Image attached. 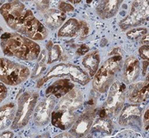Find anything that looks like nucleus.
<instances>
[{
  "label": "nucleus",
  "mask_w": 149,
  "mask_h": 138,
  "mask_svg": "<svg viewBox=\"0 0 149 138\" xmlns=\"http://www.w3.org/2000/svg\"><path fill=\"white\" fill-rule=\"evenodd\" d=\"M30 71L26 66L0 58V81L4 85L15 86L26 81Z\"/></svg>",
  "instance_id": "nucleus-4"
},
{
  "label": "nucleus",
  "mask_w": 149,
  "mask_h": 138,
  "mask_svg": "<svg viewBox=\"0 0 149 138\" xmlns=\"http://www.w3.org/2000/svg\"><path fill=\"white\" fill-rule=\"evenodd\" d=\"M148 29L145 28H136L128 31L127 32V37L131 40H137L145 36V35L148 34Z\"/></svg>",
  "instance_id": "nucleus-25"
},
{
  "label": "nucleus",
  "mask_w": 149,
  "mask_h": 138,
  "mask_svg": "<svg viewBox=\"0 0 149 138\" xmlns=\"http://www.w3.org/2000/svg\"><path fill=\"white\" fill-rule=\"evenodd\" d=\"M83 95L79 89H72L62 97L55 109L68 112H77L83 105Z\"/></svg>",
  "instance_id": "nucleus-11"
},
{
  "label": "nucleus",
  "mask_w": 149,
  "mask_h": 138,
  "mask_svg": "<svg viewBox=\"0 0 149 138\" xmlns=\"http://www.w3.org/2000/svg\"><path fill=\"white\" fill-rule=\"evenodd\" d=\"M25 12L26 7L23 3L19 1L7 2L0 8V13L6 21L7 25L15 31L17 30Z\"/></svg>",
  "instance_id": "nucleus-9"
},
{
  "label": "nucleus",
  "mask_w": 149,
  "mask_h": 138,
  "mask_svg": "<svg viewBox=\"0 0 149 138\" xmlns=\"http://www.w3.org/2000/svg\"><path fill=\"white\" fill-rule=\"evenodd\" d=\"M141 118V108L139 105L131 104L126 106L121 110L119 116L120 125L124 127L140 128Z\"/></svg>",
  "instance_id": "nucleus-12"
},
{
  "label": "nucleus",
  "mask_w": 149,
  "mask_h": 138,
  "mask_svg": "<svg viewBox=\"0 0 149 138\" xmlns=\"http://www.w3.org/2000/svg\"><path fill=\"white\" fill-rule=\"evenodd\" d=\"M3 1H0V6H2V5H3Z\"/></svg>",
  "instance_id": "nucleus-39"
},
{
  "label": "nucleus",
  "mask_w": 149,
  "mask_h": 138,
  "mask_svg": "<svg viewBox=\"0 0 149 138\" xmlns=\"http://www.w3.org/2000/svg\"><path fill=\"white\" fill-rule=\"evenodd\" d=\"M144 126H145V130L148 128V108L146 110L145 113V116H144Z\"/></svg>",
  "instance_id": "nucleus-34"
},
{
  "label": "nucleus",
  "mask_w": 149,
  "mask_h": 138,
  "mask_svg": "<svg viewBox=\"0 0 149 138\" xmlns=\"http://www.w3.org/2000/svg\"><path fill=\"white\" fill-rule=\"evenodd\" d=\"M89 51V48L86 45H81L79 46V48L77 50V54L79 55H84Z\"/></svg>",
  "instance_id": "nucleus-32"
},
{
  "label": "nucleus",
  "mask_w": 149,
  "mask_h": 138,
  "mask_svg": "<svg viewBox=\"0 0 149 138\" xmlns=\"http://www.w3.org/2000/svg\"><path fill=\"white\" fill-rule=\"evenodd\" d=\"M0 46L5 55L23 61H33L40 54V47L29 38L18 33L6 32L0 38Z\"/></svg>",
  "instance_id": "nucleus-1"
},
{
  "label": "nucleus",
  "mask_w": 149,
  "mask_h": 138,
  "mask_svg": "<svg viewBox=\"0 0 149 138\" xmlns=\"http://www.w3.org/2000/svg\"><path fill=\"white\" fill-rule=\"evenodd\" d=\"M48 51V64H52L62 58V49L59 45H55L52 41H49L46 45Z\"/></svg>",
  "instance_id": "nucleus-23"
},
{
  "label": "nucleus",
  "mask_w": 149,
  "mask_h": 138,
  "mask_svg": "<svg viewBox=\"0 0 149 138\" xmlns=\"http://www.w3.org/2000/svg\"><path fill=\"white\" fill-rule=\"evenodd\" d=\"M38 94L32 92H24L18 101V110L12 123L13 129L23 128L29 123L38 100Z\"/></svg>",
  "instance_id": "nucleus-5"
},
{
  "label": "nucleus",
  "mask_w": 149,
  "mask_h": 138,
  "mask_svg": "<svg viewBox=\"0 0 149 138\" xmlns=\"http://www.w3.org/2000/svg\"><path fill=\"white\" fill-rule=\"evenodd\" d=\"M122 65L121 55H115L105 61L97 71L92 81V87L98 93H104L109 89Z\"/></svg>",
  "instance_id": "nucleus-2"
},
{
  "label": "nucleus",
  "mask_w": 149,
  "mask_h": 138,
  "mask_svg": "<svg viewBox=\"0 0 149 138\" xmlns=\"http://www.w3.org/2000/svg\"><path fill=\"white\" fill-rule=\"evenodd\" d=\"M89 32V28L88 26L87 23L84 21H79V28L78 35H79L80 39H84L88 36Z\"/></svg>",
  "instance_id": "nucleus-27"
},
{
  "label": "nucleus",
  "mask_w": 149,
  "mask_h": 138,
  "mask_svg": "<svg viewBox=\"0 0 149 138\" xmlns=\"http://www.w3.org/2000/svg\"><path fill=\"white\" fill-rule=\"evenodd\" d=\"M62 76H68L72 81L81 85H87L90 81V77L80 67L69 63H60L52 67L49 72L38 81L37 87H41L45 83L53 78Z\"/></svg>",
  "instance_id": "nucleus-3"
},
{
  "label": "nucleus",
  "mask_w": 149,
  "mask_h": 138,
  "mask_svg": "<svg viewBox=\"0 0 149 138\" xmlns=\"http://www.w3.org/2000/svg\"><path fill=\"white\" fill-rule=\"evenodd\" d=\"M49 1H38V2H36V7L38 8V10L42 11L43 13H45L49 9Z\"/></svg>",
  "instance_id": "nucleus-30"
},
{
  "label": "nucleus",
  "mask_w": 149,
  "mask_h": 138,
  "mask_svg": "<svg viewBox=\"0 0 149 138\" xmlns=\"http://www.w3.org/2000/svg\"><path fill=\"white\" fill-rule=\"evenodd\" d=\"M74 88V84L69 79H60L52 84L46 89V94L55 98H62Z\"/></svg>",
  "instance_id": "nucleus-17"
},
{
  "label": "nucleus",
  "mask_w": 149,
  "mask_h": 138,
  "mask_svg": "<svg viewBox=\"0 0 149 138\" xmlns=\"http://www.w3.org/2000/svg\"><path fill=\"white\" fill-rule=\"evenodd\" d=\"M121 3V0L102 1L96 7V12L102 19H109L117 14Z\"/></svg>",
  "instance_id": "nucleus-16"
},
{
  "label": "nucleus",
  "mask_w": 149,
  "mask_h": 138,
  "mask_svg": "<svg viewBox=\"0 0 149 138\" xmlns=\"http://www.w3.org/2000/svg\"><path fill=\"white\" fill-rule=\"evenodd\" d=\"M95 117V110L92 106L78 117L70 130V134L74 137L81 138L87 135L93 124Z\"/></svg>",
  "instance_id": "nucleus-10"
},
{
  "label": "nucleus",
  "mask_w": 149,
  "mask_h": 138,
  "mask_svg": "<svg viewBox=\"0 0 149 138\" xmlns=\"http://www.w3.org/2000/svg\"><path fill=\"white\" fill-rule=\"evenodd\" d=\"M148 38H149L148 34L145 35V36L142 37L141 40V42L142 43L143 45H148Z\"/></svg>",
  "instance_id": "nucleus-37"
},
{
  "label": "nucleus",
  "mask_w": 149,
  "mask_h": 138,
  "mask_svg": "<svg viewBox=\"0 0 149 138\" xmlns=\"http://www.w3.org/2000/svg\"><path fill=\"white\" fill-rule=\"evenodd\" d=\"M2 28L1 27H0V32H2Z\"/></svg>",
  "instance_id": "nucleus-40"
},
{
  "label": "nucleus",
  "mask_w": 149,
  "mask_h": 138,
  "mask_svg": "<svg viewBox=\"0 0 149 138\" xmlns=\"http://www.w3.org/2000/svg\"><path fill=\"white\" fill-rule=\"evenodd\" d=\"M126 91L125 85L120 81H116L111 85L109 95L103 106L108 117H115L121 111L125 101Z\"/></svg>",
  "instance_id": "nucleus-7"
},
{
  "label": "nucleus",
  "mask_w": 149,
  "mask_h": 138,
  "mask_svg": "<svg viewBox=\"0 0 149 138\" xmlns=\"http://www.w3.org/2000/svg\"><path fill=\"white\" fill-rule=\"evenodd\" d=\"M44 14L46 26L52 30L59 28L66 19L65 14L58 9H48Z\"/></svg>",
  "instance_id": "nucleus-18"
},
{
  "label": "nucleus",
  "mask_w": 149,
  "mask_h": 138,
  "mask_svg": "<svg viewBox=\"0 0 149 138\" xmlns=\"http://www.w3.org/2000/svg\"><path fill=\"white\" fill-rule=\"evenodd\" d=\"M148 19V2L134 1L132 2L130 13L122 19L119 26L122 30L136 27Z\"/></svg>",
  "instance_id": "nucleus-8"
},
{
  "label": "nucleus",
  "mask_w": 149,
  "mask_h": 138,
  "mask_svg": "<svg viewBox=\"0 0 149 138\" xmlns=\"http://www.w3.org/2000/svg\"><path fill=\"white\" fill-rule=\"evenodd\" d=\"M110 138H141L139 134L134 133L131 130H123L118 134H115L114 136Z\"/></svg>",
  "instance_id": "nucleus-26"
},
{
  "label": "nucleus",
  "mask_w": 149,
  "mask_h": 138,
  "mask_svg": "<svg viewBox=\"0 0 149 138\" xmlns=\"http://www.w3.org/2000/svg\"><path fill=\"white\" fill-rule=\"evenodd\" d=\"M100 64V55L98 51H94L89 52L84 57L82 60V64L84 65L90 77H94L98 71V66Z\"/></svg>",
  "instance_id": "nucleus-20"
},
{
  "label": "nucleus",
  "mask_w": 149,
  "mask_h": 138,
  "mask_svg": "<svg viewBox=\"0 0 149 138\" xmlns=\"http://www.w3.org/2000/svg\"><path fill=\"white\" fill-rule=\"evenodd\" d=\"M58 10L65 14V12L74 11V7L71 4L67 3L65 2H59V4H58Z\"/></svg>",
  "instance_id": "nucleus-28"
},
{
  "label": "nucleus",
  "mask_w": 149,
  "mask_h": 138,
  "mask_svg": "<svg viewBox=\"0 0 149 138\" xmlns=\"http://www.w3.org/2000/svg\"><path fill=\"white\" fill-rule=\"evenodd\" d=\"M13 133L11 131H6L3 132L1 135H0V138H13Z\"/></svg>",
  "instance_id": "nucleus-35"
},
{
  "label": "nucleus",
  "mask_w": 149,
  "mask_h": 138,
  "mask_svg": "<svg viewBox=\"0 0 149 138\" xmlns=\"http://www.w3.org/2000/svg\"><path fill=\"white\" fill-rule=\"evenodd\" d=\"M92 127L91 128L93 132H102L107 134H110L111 131V121L110 117H99L93 122Z\"/></svg>",
  "instance_id": "nucleus-22"
},
{
  "label": "nucleus",
  "mask_w": 149,
  "mask_h": 138,
  "mask_svg": "<svg viewBox=\"0 0 149 138\" xmlns=\"http://www.w3.org/2000/svg\"><path fill=\"white\" fill-rule=\"evenodd\" d=\"M148 68V60H145V62H143V71H142L143 75H145V74H146Z\"/></svg>",
  "instance_id": "nucleus-36"
},
{
  "label": "nucleus",
  "mask_w": 149,
  "mask_h": 138,
  "mask_svg": "<svg viewBox=\"0 0 149 138\" xmlns=\"http://www.w3.org/2000/svg\"><path fill=\"white\" fill-rule=\"evenodd\" d=\"M79 21L75 19H70L62 26L58 32V37H72L76 36L79 32Z\"/></svg>",
  "instance_id": "nucleus-21"
},
{
  "label": "nucleus",
  "mask_w": 149,
  "mask_h": 138,
  "mask_svg": "<svg viewBox=\"0 0 149 138\" xmlns=\"http://www.w3.org/2000/svg\"><path fill=\"white\" fill-rule=\"evenodd\" d=\"M126 94L129 101L134 104L145 101L148 98V81L132 84Z\"/></svg>",
  "instance_id": "nucleus-14"
},
{
  "label": "nucleus",
  "mask_w": 149,
  "mask_h": 138,
  "mask_svg": "<svg viewBox=\"0 0 149 138\" xmlns=\"http://www.w3.org/2000/svg\"><path fill=\"white\" fill-rule=\"evenodd\" d=\"M56 105V99L53 96H49L43 99L36 107L34 112V120L38 126L46 124L51 117Z\"/></svg>",
  "instance_id": "nucleus-13"
},
{
  "label": "nucleus",
  "mask_w": 149,
  "mask_h": 138,
  "mask_svg": "<svg viewBox=\"0 0 149 138\" xmlns=\"http://www.w3.org/2000/svg\"><path fill=\"white\" fill-rule=\"evenodd\" d=\"M7 96V87L3 83L0 82V103L3 101Z\"/></svg>",
  "instance_id": "nucleus-31"
},
{
  "label": "nucleus",
  "mask_w": 149,
  "mask_h": 138,
  "mask_svg": "<svg viewBox=\"0 0 149 138\" xmlns=\"http://www.w3.org/2000/svg\"><path fill=\"white\" fill-rule=\"evenodd\" d=\"M81 138H92V134H87V135H85V137H83Z\"/></svg>",
  "instance_id": "nucleus-38"
},
{
  "label": "nucleus",
  "mask_w": 149,
  "mask_h": 138,
  "mask_svg": "<svg viewBox=\"0 0 149 138\" xmlns=\"http://www.w3.org/2000/svg\"><path fill=\"white\" fill-rule=\"evenodd\" d=\"M54 138H75L72 134H71L70 133H68V132H64V133H62V134H58L57 136H56Z\"/></svg>",
  "instance_id": "nucleus-33"
},
{
  "label": "nucleus",
  "mask_w": 149,
  "mask_h": 138,
  "mask_svg": "<svg viewBox=\"0 0 149 138\" xmlns=\"http://www.w3.org/2000/svg\"><path fill=\"white\" fill-rule=\"evenodd\" d=\"M16 32L31 40H44L48 36L46 28L41 23L31 10H26Z\"/></svg>",
  "instance_id": "nucleus-6"
},
{
  "label": "nucleus",
  "mask_w": 149,
  "mask_h": 138,
  "mask_svg": "<svg viewBox=\"0 0 149 138\" xmlns=\"http://www.w3.org/2000/svg\"><path fill=\"white\" fill-rule=\"evenodd\" d=\"M15 115V106L9 103L0 107V130L7 128L13 121Z\"/></svg>",
  "instance_id": "nucleus-19"
},
{
  "label": "nucleus",
  "mask_w": 149,
  "mask_h": 138,
  "mask_svg": "<svg viewBox=\"0 0 149 138\" xmlns=\"http://www.w3.org/2000/svg\"><path fill=\"white\" fill-rule=\"evenodd\" d=\"M140 63L134 56L125 60L123 66V80L126 84H132L136 81L140 74Z\"/></svg>",
  "instance_id": "nucleus-15"
},
{
  "label": "nucleus",
  "mask_w": 149,
  "mask_h": 138,
  "mask_svg": "<svg viewBox=\"0 0 149 138\" xmlns=\"http://www.w3.org/2000/svg\"><path fill=\"white\" fill-rule=\"evenodd\" d=\"M139 56L143 60H148L149 55V47L148 45H142L140 47L139 50Z\"/></svg>",
  "instance_id": "nucleus-29"
},
{
  "label": "nucleus",
  "mask_w": 149,
  "mask_h": 138,
  "mask_svg": "<svg viewBox=\"0 0 149 138\" xmlns=\"http://www.w3.org/2000/svg\"><path fill=\"white\" fill-rule=\"evenodd\" d=\"M46 60H47V53L45 50H42L41 51L39 55H38L37 64L35 67L34 70L32 71V74L31 75L32 78H36L40 77L43 72L46 69Z\"/></svg>",
  "instance_id": "nucleus-24"
}]
</instances>
